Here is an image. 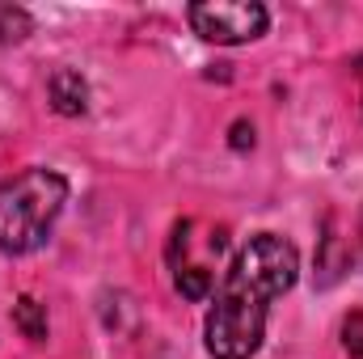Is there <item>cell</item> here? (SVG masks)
<instances>
[{"label":"cell","instance_id":"obj_9","mask_svg":"<svg viewBox=\"0 0 363 359\" xmlns=\"http://www.w3.org/2000/svg\"><path fill=\"white\" fill-rule=\"evenodd\" d=\"M359 250H363V216H359Z\"/></svg>","mask_w":363,"mask_h":359},{"label":"cell","instance_id":"obj_8","mask_svg":"<svg viewBox=\"0 0 363 359\" xmlns=\"http://www.w3.org/2000/svg\"><path fill=\"white\" fill-rule=\"evenodd\" d=\"M245 144H254V127L237 123V127H233V148H245Z\"/></svg>","mask_w":363,"mask_h":359},{"label":"cell","instance_id":"obj_4","mask_svg":"<svg viewBox=\"0 0 363 359\" xmlns=\"http://www.w3.org/2000/svg\"><path fill=\"white\" fill-rule=\"evenodd\" d=\"M47 97H51L55 114H64V118H81L89 110V85L77 68H55L47 81Z\"/></svg>","mask_w":363,"mask_h":359},{"label":"cell","instance_id":"obj_2","mask_svg":"<svg viewBox=\"0 0 363 359\" xmlns=\"http://www.w3.org/2000/svg\"><path fill=\"white\" fill-rule=\"evenodd\" d=\"M64 203H68V178L60 170L30 165L0 182V250L13 258L34 254L51 237Z\"/></svg>","mask_w":363,"mask_h":359},{"label":"cell","instance_id":"obj_1","mask_svg":"<svg viewBox=\"0 0 363 359\" xmlns=\"http://www.w3.org/2000/svg\"><path fill=\"white\" fill-rule=\"evenodd\" d=\"M300 275V254L279 233H254L233 267L224 270V283L216 292V304L203 326V347L211 359H254L267 338V313L271 300L287 296Z\"/></svg>","mask_w":363,"mask_h":359},{"label":"cell","instance_id":"obj_6","mask_svg":"<svg viewBox=\"0 0 363 359\" xmlns=\"http://www.w3.org/2000/svg\"><path fill=\"white\" fill-rule=\"evenodd\" d=\"M30 30H34V21H30V13L26 9H0V43L9 47V43H26L30 38Z\"/></svg>","mask_w":363,"mask_h":359},{"label":"cell","instance_id":"obj_3","mask_svg":"<svg viewBox=\"0 0 363 359\" xmlns=\"http://www.w3.org/2000/svg\"><path fill=\"white\" fill-rule=\"evenodd\" d=\"M190 30L216 47H241L271 30V13L258 0H199L186 9Z\"/></svg>","mask_w":363,"mask_h":359},{"label":"cell","instance_id":"obj_7","mask_svg":"<svg viewBox=\"0 0 363 359\" xmlns=\"http://www.w3.org/2000/svg\"><path fill=\"white\" fill-rule=\"evenodd\" d=\"M342 343H347V355L351 359H363V334H359V326H355V317L347 321V338Z\"/></svg>","mask_w":363,"mask_h":359},{"label":"cell","instance_id":"obj_5","mask_svg":"<svg viewBox=\"0 0 363 359\" xmlns=\"http://www.w3.org/2000/svg\"><path fill=\"white\" fill-rule=\"evenodd\" d=\"M13 326H17L21 338L43 343V338H47V304H38L34 296H17V304H13Z\"/></svg>","mask_w":363,"mask_h":359}]
</instances>
